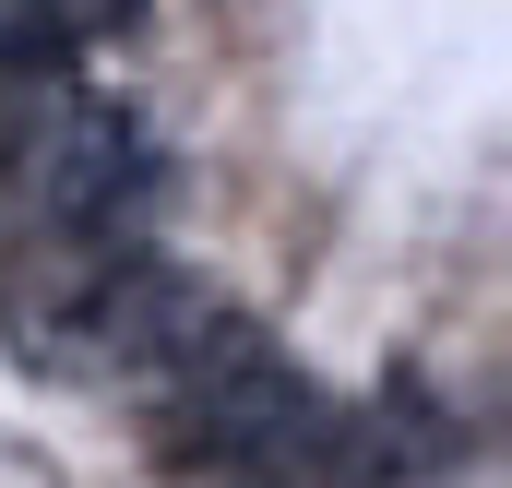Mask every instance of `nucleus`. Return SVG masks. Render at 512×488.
<instances>
[{
  "instance_id": "1",
  "label": "nucleus",
  "mask_w": 512,
  "mask_h": 488,
  "mask_svg": "<svg viewBox=\"0 0 512 488\" xmlns=\"http://www.w3.org/2000/svg\"><path fill=\"white\" fill-rule=\"evenodd\" d=\"M227 298L203 274H167L131 239H36L12 274H0V346L84 393V381H167V369L203 346Z\"/></svg>"
},
{
  "instance_id": "2",
  "label": "nucleus",
  "mask_w": 512,
  "mask_h": 488,
  "mask_svg": "<svg viewBox=\"0 0 512 488\" xmlns=\"http://www.w3.org/2000/svg\"><path fill=\"white\" fill-rule=\"evenodd\" d=\"M143 393H155V441L179 465H215L239 488H346V405L322 381H298L239 310H215L203 346Z\"/></svg>"
},
{
  "instance_id": "3",
  "label": "nucleus",
  "mask_w": 512,
  "mask_h": 488,
  "mask_svg": "<svg viewBox=\"0 0 512 488\" xmlns=\"http://www.w3.org/2000/svg\"><path fill=\"white\" fill-rule=\"evenodd\" d=\"M36 108L12 120V191L36 215V239H143L155 191H167V155L155 131L131 120L120 96H72L60 84H24Z\"/></svg>"
},
{
  "instance_id": "4",
  "label": "nucleus",
  "mask_w": 512,
  "mask_h": 488,
  "mask_svg": "<svg viewBox=\"0 0 512 488\" xmlns=\"http://www.w3.org/2000/svg\"><path fill=\"white\" fill-rule=\"evenodd\" d=\"M36 12H48L72 48H84V36H131V24H143V0H36Z\"/></svg>"
}]
</instances>
